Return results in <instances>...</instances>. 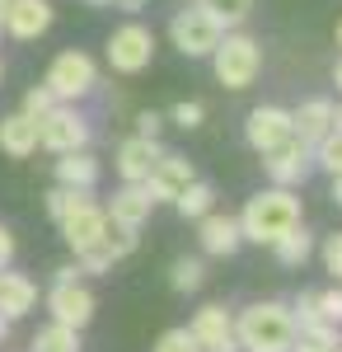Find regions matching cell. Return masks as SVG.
<instances>
[{
	"label": "cell",
	"mask_w": 342,
	"mask_h": 352,
	"mask_svg": "<svg viewBox=\"0 0 342 352\" xmlns=\"http://www.w3.org/2000/svg\"><path fill=\"white\" fill-rule=\"evenodd\" d=\"M235 221H239V235H244V240L272 244L282 230H290V226L300 221V197L290 188H277V184H272V188L253 192Z\"/></svg>",
	"instance_id": "cell-1"
},
{
	"label": "cell",
	"mask_w": 342,
	"mask_h": 352,
	"mask_svg": "<svg viewBox=\"0 0 342 352\" xmlns=\"http://www.w3.org/2000/svg\"><path fill=\"white\" fill-rule=\"evenodd\" d=\"M295 320L282 300H258L249 310H239L235 320V343L244 352H290Z\"/></svg>",
	"instance_id": "cell-2"
},
{
	"label": "cell",
	"mask_w": 342,
	"mask_h": 352,
	"mask_svg": "<svg viewBox=\"0 0 342 352\" xmlns=\"http://www.w3.org/2000/svg\"><path fill=\"white\" fill-rule=\"evenodd\" d=\"M211 61H216V80L225 89H249L263 71V47H258V38L225 28L220 43L211 47Z\"/></svg>",
	"instance_id": "cell-3"
},
{
	"label": "cell",
	"mask_w": 342,
	"mask_h": 352,
	"mask_svg": "<svg viewBox=\"0 0 342 352\" xmlns=\"http://www.w3.org/2000/svg\"><path fill=\"white\" fill-rule=\"evenodd\" d=\"M94 85H99V66H94L89 52H61L47 71V89H52L56 104H76Z\"/></svg>",
	"instance_id": "cell-4"
},
{
	"label": "cell",
	"mask_w": 342,
	"mask_h": 352,
	"mask_svg": "<svg viewBox=\"0 0 342 352\" xmlns=\"http://www.w3.org/2000/svg\"><path fill=\"white\" fill-rule=\"evenodd\" d=\"M38 146L52 151V155L84 151V146H89V122H84L71 104H52V109L38 118Z\"/></svg>",
	"instance_id": "cell-5"
},
{
	"label": "cell",
	"mask_w": 342,
	"mask_h": 352,
	"mask_svg": "<svg viewBox=\"0 0 342 352\" xmlns=\"http://www.w3.org/2000/svg\"><path fill=\"white\" fill-rule=\"evenodd\" d=\"M155 56V33L146 24H122L108 38V66L122 71V76H141Z\"/></svg>",
	"instance_id": "cell-6"
},
{
	"label": "cell",
	"mask_w": 342,
	"mask_h": 352,
	"mask_svg": "<svg viewBox=\"0 0 342 352\" xmlns=\"http://www.w3.org/2000/svg\"><path fill=\"white\" fill-rule=\"evenodd\" d=\"M220 33L225 28L216 24L207 10H197V5L192 10H179L174 24H169V38H174V47L183 56H211V47L220 43Z\"/></svg>",
	"instance_id": "cell-7"
},
{
	"label": "cell",
	"mask_w": 342,
	"mask_h": 352,
	"mask_svg": "<svg viewBox=\"0 0 342 352\" xmlns=\"http://www.w3.org/2000/svg\"><path fill=\"white\" fill-rule=\"evenodd\" d=\"M263 164H267V179H272L277 188H295V184L310 179V169H315V151H310L305 141L290 136V141H282L277 151H267Z\"/></svg>",
	"instance_id": "cell-8"
},
{
	"label": "cell",
	"mask_w": 342,
	"mask_h": 352,
	"mask_svg": "<svg viewBox=\"0 0 342 352\" xmlns=\"http://www.w3.org/2000/svg\"><path fill=\"white\" fill-rule=\"evenodd\" d=\"M47 310H52L56 324H71V329H84L94 320V310H99V300L89 287H80V282H56L52 296H47Z\"/></svg>",
	"instance_id": "cell-9"
},
{
	"label": "cell",
	"mask_w": 342,
	"mask_h": 352,
	"mask_svg": "<svg viewBox=\"0 0 342 352\" xmlns=\"http://www.w3.org/2000/svg\"><path fill=\"white\" fill-rule=\"evenodd\" d=\"M192 338L202 343V352H239L235 343V320H230V310L225 305H202L197 315H192Z\"/></svg>",
	"instance_id": "cell-10"
},
{
	"label": "cell",
	"mask_w": 342,
	"mask_h": 352,
	"mask_svg": "<svg viewBox=\"0 0 342 352\" xmlns=\"http://www.w3.org/2000/svg\"><path fill=\"white\" fill-rule=\"evenodd\" d=\"M244 136H249V146H253L258 155H267V151H277L282 141H290V113L277 109V104H263V109L249 113Z\"/></svg>",
	"instance_id": "cell-11"
},
{
	"label": "cell",
	"mask_w": 342,
	"mask_h": 352,
	"mask_svg": "<svg viewBox=\"0 0 342 352\" xmlns=\"http://www.w3.org/2000/svg\"><path fill=\"white\" fill-rule=\"evenodd\" d=\"M0 28H5L10 38H19V43H33V38H43V33L52 28V5H47V0H10Z\"/></svg>",
	"instance_id": "cell-12"
},
{
	"label": "cell",
	"mask_w": 342,
	"mask_h": 352,
	"mask_svg": "<svg viewBox=\"0 0 342 352\" xmlns=\"http://www.w3.org/2000/svg\"><path fill=\"white\" fill-rule=\"evenodd\" d=\"M61 226V240L76 249V258L84 254V249H94V244L104 240V226H108V212L104 207H94V202H84L80 212H71V217L56 221Z\"/></svg>",
	"instance_id": "cell-13"
},
{
	"label": "cell",
	"mask_w": 342,
	"mask_h": 352,
	"mask_svg": "<svg viewBox=\"0 0 342 352\" xmlns=\"http://www.w3.org/2000/svg\"><path fill=\"white\" fill-rule=\"evenodd\" d=\"M192 179H197V174H192V160H187V155H169V151H164V155L155 160V169H150V179H146V188H150V197H155V202H174V197H179Z\"/></svg>",
	"instance_id": "cell-14"
},
{
	"label": "cell",
	"mask_w": 342,
	"mask_h": 352,
	"mask_svg": "<svg viewBox=\"0 0 342 352\" xmlns=\"http://www.w3.org/2000/svg\"><path fill=\"white\" fill-rule=\"evenodd\" d=\"M159 155H164V151H159L155 136H127V141L117 146V174H122V184H146Z\"/></svg>",
	"instance_id": "cell-15"
},
{
	"label": "cell",
	"mask_w": 342,
	"mask_h": 352,
	"mask_svg": "<svg viewBox=\"0 0 342 352\" xmlns=\"http://www.w3.org/2000/svg\"><path fill=\"white\" fill-rule=\"evenodd\" d=\"M333 113H338V109H333L328 99H310V104H300V109L290 113V136L305 141V146L315 151L319 141L333 132Z\"/></svg>",
	"instance_id": "cell-16"
},
{
	"label": "cell",
	"mask_w": 342,
	"mask_h": 352,
	"mask_svg": "<svg viewBox=\"0 0 342 352\" xmlns=\"http://www.w3.org/2000/svg\"><path fill=\"white\" fill-rule=\"evenodd\" d=\"M197 240H202L207 254L230 258L239 244H244V235H239V221L235 217H216V212H207V217H197Z\"/></svg>",
	"instance_id": "cell-17"
},
{
	"label": "cell",
	"mask_w": 342,
	"mask_h": 352,
	"mask_svg": "<svg viewBox=\"0 0 342 352\" xmlns=\"http://www.w3.org/2000/svg\"><path fill=\"white\" fill-rule=\"evenodd\" d=\"M0 151H5L10 160H28V155L38 151V118H28V113L0 118Z\"/></svg>",
	"instance_id": "cell-18"
},
{
	"label": "cell",
	"mask_w": 342,
	"mask_h": 352,
	"mask_svg": "<svg viewBox=\"0 0 342 352\" xmlns=\"http://www.w3.org/2000/svg\"><path fill=\"white\" fill-rule=\"evenodd\" d=\"M108 221H127V226H141V221L155 212V197L146 184H122V188L113 192V202L104 207Z\"/></svg>",
	"instance_id": "cell-19"
},
{
	"label": "cell",
	"mask_w": 342,
	"mask_h": 352,
	"mask_svg": "<svg viewBox=\"0 0 342 352\" xmlns=\"http://www.w3.org/2000/svg\"><path fill=\"white\" fill-rule=\"evenodd\" d=\"M38 305V287L28 282L24 272H5L0 268V315L5 320H19Z\"/></svg>",
	"instance_id": "cell-20"
},
{
	"label": "cell",
	"mask_w": 342,
	"mask_h": 352,
	"mask_svg": "<svg viewBox=\"0 0 342 352\" xmlns=\"http://www.w3.org/2000/svg\"><path fill=\"white\" fill-rule=\"evenodd\" d=\"M56 184H66V188H94L99 184V160L89 151H66L56 160Z\"/></svg>",
	"instance_id": "cell-21"
},
{
	"label": "cell",
	"mask_w": 342,
	"mask_h": 352,
	"mask_svg": "<svg viewBox=\"0 0 342 352\" xmlns=\"http://www.w3.org/2000/svg\"><path fill=\"white\" fill-rule=\"evenodd\" d=\"M272 254H277V263H282V268H300V263L315 254V235L295 221L290 230H282V235L272 240Z\"/></svg>",
	"instance_id": "cell-22"
},
{
	"label": "cell",
	"mask_w": 342,
	"mask_h": 352,
	"mask_svg": "<svg viewBox=\"0 0 342 352\" xmlns=\"http://www.w3.org/2000/svg\"><path fill=\"white\" fill-rule=\"evenodd\" d=\"M211 202H216V188H211V184H202V179H192V184H187V188L174 197V207H179V217H183V221L207 217Z\"/></svg>",
	"instance_id": "cell-23"
},
{
	"label": "cell",
	"mask_w": 342,
	"mask_h": 352,
	"mask_svg": "<svg viewBox=\"0 0 342 352\" xmlns=\"http://www.w3.org/2000/svg\"><path fill=\"white\" fill-rule=\"evenodd\" d=\"M33 352H80V329L71 324H47L38 329V338H33Z\"/></svg>",
	"instance_id": "cell-24"
},
{
	"label": "cell",
	"mask_w": 342,
	"mask_h": 352,
	"mask_svg": "<svg viewBox=\"0 0 342 352\" xmlns=\"http://www.w3.org/2000/svg\"><path fill=\"white\" fill-rule=\"evenodd\" d=\"M197 10H207L220 28H239L253 14V0H197Z\"/></svg>",
	"instance_id": "cell-25"
},
{
	"label": "cell",
	"mask_w": 342,
	"mask_h": 352,
	"mask_svg": "<svg viewBox=\"0 0 342 352\" xmlns=\"http://www.w3.org/2000/svg\"><path fill=\"white\" fill-rule=\"evenodd\" d=\"M84 202H94L89 188H66V184H56V188L47 192V217L61 221V217H71V212H80Z\"/></svg>",
	"instance_id": "cell-26"
},
{
	"label": "cell",
	"mask_w": 342,
	"mask_h": 352,
	"mask_svg": "<svg viewBox=\"0 0 342 352\" xmlns=\"http://www.w3.org/2000/svg\"><path fill=\"white\" fill-rule=\"evenodd\" d=\"M141 226H127V221H108L104 226V249L113 254V258H127L136 244H141V235H136Z\"/></svg>",
	"instance_id": "cell-27"
},
{
	"label": "cell",
	"mask_w": 342,
	"mask_h": 352,
	"mask_svg": "<svg viewBox=\"0 0 342 352\" xmlns=\"http://www.w3.org/2000/svg\"><path fill=\"white\" fill-rule=\"evenodd\" d=\"M315 164L323 174H342V127H333V132L315 146Z\"/></svg>",
	"instance_id": "cell-28"
},
{
	"label": "cell",
	"mask_w": 342,
	"mask_h": 352,
	"mask_svg": "<svg viewBox=\"0 0 342 352\" xmlns=\"http://www.w3.org/2000/svg\"><path fill=\"white\" fill-rule=\"evenodd\" d=\"M169 282H174V292H197V287L207 282V268H202V258H179Z\"/></svg>",
	"instance_id": "cell-29"
},
{
	"label": "cell",
	"mask_w": 342,
	"mask_h": 352,
	"mask_svg": "<svg viewBox=\"0 0 342 352\" xmlns=\"http://www.w3.org/2000/svg\"><path fill=\"white\" fill-rule=\"evenodd\" d=\"M155 352H202V343L192 338V329H169V333H159Z\"/></svg>",
	"instance_id": "cell-30"
},
{
	"label": "cell",
	"mask_w": 342,
	"mask_h": 352,
	"mask_svg": "<svg viewBox=\"0 0 342 352\" xmlns=\"http://www.w3.org/2000/svg\"><path fill=\"white\" fill-rule=\"evenodd\" d=\"M315 310H319V320H328V324H342V287H328V292H319V296H315Z\"/></svg>",
	"instance_id": "cell-31"
},
{
	"label": "cell",
	"mask_w": 342,
	"mask_h": 352,
	"mask_svg": "<svg viewBox=\"0 0 342 352\" xmlns=\"http://www.w3.org/2000/svg\"><path fill=\"white\" fill-rule=\"evenodd\" d=\"M202 118H207V109H202V104H192V99H183V104H174V113H169V122H179L183 132H192V127H202Z\"/></svg>",
	"instance_id": "cell-32"
},
{
	"label": "cell",
	"mask_w": 342,
	"mask_h": 352,
	"mask_svg": "<svg viewBox=\"0 0 342 352\" xmlns=\"http://www.w3.org/2000/svg\"><path fill=\"white\" fill-rule=\"evenodd\" d=\"M52 104H56V99H52V89H47V85H38V89H28V94H24V113H28V118H43Z\"/></svg>",
	"instance_id": "cell-33"
},
{
	"label": "cell",
	"mask_w": 342,
	"mask_h": 352,
	"mask_svg": "<svg viewBox=\"0 0 342 352\" xmlns=\"http://www.w3.org/2000/svg\"><path fill=\"white\" fill-rule=\"evenodd\" d=\"M323 268L333 272V282H342V230L323 240Z\"/></svg>",
	"instance_id": "cell-34"
},
{
	"label": "cell",
	"mask_w": 342,
	"mask_h": 352,
	"mask_svg": "<svg viewBox=\"0 0 342 352\" xmlns=\"http://www.w3.org/2000/svg\"><path fill=\"white\" fill-rule=\"evenodd\" d=\"M159 127H164L159 113H141V118H136V136H155V141H159Z\"/></svg>",
	"instance_id": "cell-35"
},
{
	"label": "cell",
	"mask_w": 342,
	"mask_h": 352,
	"mask_svg": "<svg viewBox=\"0 0 342 352\" xmlns=\"http://www.w3.org/2000/svg\"><path fill=\"white\" fill-rule=\"evenodd\" d=\"M10 258H14V235L0 226V268H10Z\"/></svg>",
	"instance_id": "cell-36"
},
{
	"label": "cell",
	"mask_w": 342,
	"mask_h": 352,
	"mask_svg": "<svg viewBox=\"0 0 342 352\" xmlns=\"http://www.w3.org/2000/svg\"><path fill=\"white\" fill-rule=\"evenodd\" d=\"M56 282H80V263H66V268H56Z\"/></svg>",
	"instance_id": "cell-37"
},
{
	"label": "cell",
	"mask_w": 342,
	"mask_h": 352,
	"mask_svg": "<svg viewBox=\"0 0 342 352\" xmlns=\"http://www.w3.org/2000/svg\"><path fill=\"white\" fill-rule=\"evenodd\" d=\"M113 5H117V10H127V14H141V10H146V0H113Z\"/></svg>",
	"instance_id": "cell-38"
},
{
	"label": "cell",
	"mask_w": 342,
	"mask_h": 352,
	"mask_svg": "<svg viewBox=\"0 0 342 352\" xmlns=\"http://www.w3.org/2000/svg\"><path fill=\"white\" fill-rule=\"evenodd\" d=\"M333 202L342 207V174H333Z\"/></svg>",
	"instance_id": "cell-39"
},
{
	"label": "cell",
	"mask_w": 342,
	"mask_h": 352,
	"mask_svg": "<svg viewBox=\"0 0 342 352\" xmlns=\"http://www.w3.org/2000/svg\"><path fill=\"white\" fill-rule=\"evenodd\" d=\"M5 338H10V320L0 315V343H5Z\"/></svg>",
	"instance_id": "cell-40"
},
{
	"label": "cell",
	"mask_w": 342,
	"mask_h": 352,
	"mask_svg": "<svg viewBox=\"0 0 342 352\" xmlns=\"http://www.w3.org/2000/svg\"><path fill=\"white\" fill-rule=\"evenodd\" d=\"M333 85H338V89H342V61H338V66H333Z\"/></svg>",
	"instance_id": "cell-41"
},
{
	"label": "cell",
	"mask_w": 342,
	"mask_h": 352,
	"mask_svg": "<svg viewBox=\"0 0 342 352\" xmlns=\"http://www.w3.org/2000/svg\"><path fill=\"white\" fill-rule=\"evenodd\" d=\"M5 10H10V0H0V24H5Z\"/></svg>",
	"instance_id": "cell-42"
},
{
	"label": "cell",
	"mask_w": 342,
	"mask_h": 352,
	"mask_svg": "<svg viewBox=\"0 0 342 352\" xmlns=\"http://www.w3.org/2000/svg\"><path fill=\"white\" fill-rule=\"evenodd\" d=\"M333 127H342V109H338V113H333Z\"/></svg>",
	"instance_id": "cell-43"
},
{
	"label": "cell",
	"mask_w": 342,
	"mask_h": 352,
	"mask_svg": "<svg viewBox=\"0 0 342 352\" xmlns=\"http://www.w3.org/2000/svg\"><path fill=\"white\" fill-rule=\"evenodd\" d=\"M338 47H342V19H338Z\"/></svg>",
	"instance_id": "cell-44"
},
{
	"label": "cell",
	"mask_w": 342,
	"mask_h": 352,
	"mask_svg": "<svg viewBox=\"0 0 342 352\" xmlns=\"http://www.w3.org/2000/svg\"><path fill=\"white\" fill-rule=\"evenodd\" d=\"M89 5H113V0H89Z\"/></svg>",
	"instance_id": "cell-45"
},
{
	"label": "cell",
	"mask_w": 342,
	"mask_h": 352,
	"mask_svg": "<svg viewBox=\"0 0 342 352\" xmlns=\"http://www.w3.org/2000/svg\"><path fill=\"white\" fill-rule=\"evenodd\" d=\"M333 352H342V343H338V348H333Z\"/></svg>",
	"instance_id": "cell-46"
},
{
	"label": "cell",
	"mask_w": 342,
	"mask_h": 352,
	"mask_svg": "<svg viewBox=\"0 0 342 352\" xmlns=\"http://www.w3.org/2000/svg\"><path fill=\"white\" fill-rule=\"evenodd\" d=\"M0 76H5V71H0Z\"/></svg>",
	"instance_id": "cell-47"
}]
</instances>
